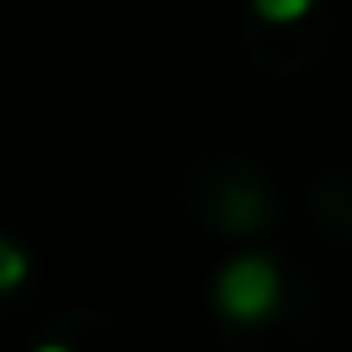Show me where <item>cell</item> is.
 <instances>
[{"instance_id": "5", "label": "cell", "mask_w": 352, "mask_h": 352, "mask_svg": "<svg viewBox=\"0 0 352 352\" xmlns=\"http://www.w3.org/2000/svg\"><path fill=\"white\" fill-rule=\"evenodd\" d=\"M34 352H73V347H63V342H39Z\"/></svg>"}, {"instance_id": "3", "label": "cell", "mask_w": 352, "mask_h": 352, "mask_svg": "<svg viewBox=\"0 0 352 352\" xmlns=\"http://www.w3.org/2000/svg\"><path fill=\"white\" fill-rule=\"evenodd\" d=\"M25 270H30L25 251H20L15 241H0V289H20Z\"/></svg>"}, {"instance_id": "4", "label": "cell", "mask_w": 352, "mask_h": 352, "mask_svg": "<svg viewBox=\"0 0 352 352\" xmlns=\"http://www.w3.org/2000/svg\"><path fill=\"white\" fill-rule=\"evenodd\" d=\"M227 208H232V212H227V222H236V227H241V222H261V208H256V198H251V193H232V198H227Z\"/></svg>"}, {"instance_id": "2", "label": "cell", "mask_w": 352, "mask_h": 352, "mask_svg": "<svg viewBox=\"0 0 352 352\" xmlns=\"http://www.w3.org/2000/svg\"><path fill=\"white\" fill-rule=\"evenodd\" d=\"M251 6H256V15L270 20V25H294L299 15H309L314 0H251Z\"/></svg>"}, {"instance_id": "1", "label": "cell", "mask_w": 352, "mask_h": 352, "mask_svg": "<svg viewBox=\"0 0 352 352\" xmlns=\"http://www.w3.org/2000/svg\"><path fill=\"white\" fill-rule=\"evenodd\" d=\"M212 299L232 323H261L280 304V265L270 256H232L217 270Z\"/></svg>"}]
</instances>
